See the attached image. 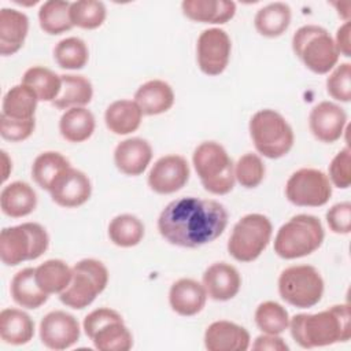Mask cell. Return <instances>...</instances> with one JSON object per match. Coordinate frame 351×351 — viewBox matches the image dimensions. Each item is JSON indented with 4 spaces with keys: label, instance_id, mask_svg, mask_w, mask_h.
Returning <instances> with one entry per match:
<instances>
[{
    "label": "cell",
    "instance_id": "1",
    "mask_svg": "<svg viewBox=\"0 0 351 351\" xmlns=\"http://www.w3.org/2000/svg\"><path fill=\"white\" fill-rule=\"evenodd\" d=\"M228 225V211L217 200L193 196L170 202L158 218L160 236L173 245L197 248L218 239Z\"/></svg>",
    "mask_w": 351,
    "mask_h": 351
},
{
    "label": "cell",
    "instance_id": "2",
    "mask_svg": "<svg viewBox=\"0 0 351 351\" xmlns=\"http://www.w3.org/2000/svg\"><path fill=\"white\" fill-rule=\"evenodd\" d=\"M288 328L292 339L303 348L347 341L351 337L350 306L335 304L315 314H296Z\"/></svg>",
    "mask_w": 351,
    "mask_h": 351
},
{
    "label": "cell",
    "instance_id": "3",
    "mask_svg": "<svg viewBox=\"0 0 351 351\" xmlns=\"http://www.w3.org/2000/svg\"><path fill=\"white\" fill-rule=\"evenodd\" d=\"M325 237L321 221L310 214H298L285 222L274 237V252L282 259H296L317 251Z\"/></svg>",
    "mask_w": 351,
    "mask_h": 351
},
{
    "label": "cell",
    "instance_id": "4",
    "mask_svg": "<svg viewBox=\"0 0 351 351\" xmlns=\"http://www.w3.org/2000/svg\"><path fill=\"white\" fill-rule=\"evenodd\" d=\"M192 162L206 191L226 195L234 186V165L226 149L215 141H204L193 151Z\"/></svg>",
    "mask_w": 351,
    "mask_h": 351
},
{
    "label": "cell",
    "instance_id": "5",
    "mask_svg": "<svg viewBox=\"0 0 351 351\" xmlns=\"http://www.w3.org/2000/svg\"><path fill=\"white\" fill-rule=\"evenodd\" d=\"M250 134L256 151L269 159L285 156L295 141L291 125L280 112L270 108L259 110L252 115Z\"/></svg>",
    "mask_w": 351,
    "mask_h": 351
},
{
    "label": "cell",
    "instance_id": "6",
    "mask_svg": "<svg viewBox=\"0 0 351 351\" xmlns=\"http://www.w3.org/2000/svg\"><path fill=\"white\" fill-rule=\"evenodd\" d=\"M292 49L302 63L315 74L329 73L339 62L335 40L318 25H304L292 37Z\"/></svg>",
    "mask_w": 351,
    "mask_h": 351
},
{
    "label": "cell",
    "instance_id": "7",
    "mask_svg": "<svg viewBox=\"0 0 351 351\" xmlns=\"http://www.w3.org/2000/svg\"><path fill=\"white\" fill-rule=\"evenodd\" d=\"M48 245L47 230L36 222L4 228L0 233V258L7 266H16L25 261L40 258Z\"/></svg>",
    "mask_w": 351,
    "mask_h": 351
},
{
    "label": "cell",
    "instance_id": "8",
    "mask_svg": "<svg viewBox=\"0 0 351 351\" xmlns=\"http://www.w3.org/2000/svg\"><path fill=\"white\" fill-rule=\"evenodd\" d=\"M108 284L107 267L96 259L86 258L73 266V278L69 287L59 293L67 307L81 310L88 307Z\"/></svg>",
    "mask_w": 351,
    "mask_h": 351
},
{
    "label": "cell",
    "instance_id": "9",
    "mask_svg": "<svg viewBox=\"0 0 351 351\" xmlns=\"http://www.w3.org/2000/svg\"><path fill=\"white\" fill-rule=\"evenodd\" d=\"M85 335L100 351H129L133 336L123 322L122 315L107 307H100L84 318Z\"/></svg>",
    "mask_w": 351,
    "mask_h": 351
},
{
    "label": "cell",
    "instance_id": "10",
    "mask_svg": "<svg viewBox=\"0 0 351 351\" xmlns=\"http://www.w3.org/2000/svg\"><path fill=\"white\" fill-rule=\"evenodd\" d=\"M271 233L273 226L266 215L247 214L233 226L228 252L239 262H252L265 251Z\"/></svg>",
    "mask_w": 351,
    "mask_h": 351
},
{
    "label": "cell",
    "instance_id": "11",
    "mask_svg": "<svg viewBox=\"0 0 351 351\" xmlns=\"http://www.w3.org/2000/svg\"><path fill=\"white\" fill-rule=\"evenodd\" d=\"M278 292L288 304L298 308H308L321 300L324 280L311 265L289 266L278 277Z\"/></svg>",
    "mask_w": 351,
    "mask_h": 351
},
{
    "label": "cell",
    "instance_id": "12",
    "mask_svg": "<svg viewBox=\"0 0 351 351\" xmlns=\"http://www.w3.org/2000/svg\"><path fill=\"white\" fill-rule=\"evenodd\" d=\"M287 199L299 207H319L329 202L332 184L328 176L311 167H303L291 174L285 184Z\"/></svg>",
    "mask_w": 351,
    "mask_h": 351
},
{
    "label": "cell",
    "instance_id": "13",
    "mask_svg": "<svg viewBox=\"0 0 351 351\" xmlns=\"http://www.w3.org/2000/svg\"><path fill=\"white\" fill-rule=\"evenodd\" d=\"M232 43L228 33L219 27L206 29L196 43V59L199 69L206 75H219L229 63Z\"/></svg>",
    "mask_w": 351,
    "mask_h": 351
},
{
    "label": "cell",
    "instance_id": "14",
    "mask_svg": "<svg viewBox=\"0 0 351 351\" xmlns=\"http://www.w3.org/2000/svg\"><path fill=\"white\" fill-rule=\"evenodd\" d=\"M189 180V165L181 155L159 158L148 173L149 188L160 195L180 191Z\"/></svg>",
    "mask_w": 351,
    "mask_h": 351
},
{
    "label": "cell",
    "instance_id": "15",
    "mask_svg": "<svg viewBox=\"0 0 351 351\" xmlns=\"http://www.w3.org/2000/svg\"><path fill=\"white\" fill-rule=\"evenodd\" d=\"M40 339L51 350L70 348L80 339V324L74 315L66 311H51L40 322Z\"/></svg>",
    "mask_w": 351,
    "mask_h": 351
},
{
    "label": "cell",
    "instance_id": "16",
    "mask_svg": "<svg viewBox=\"0 0 351 351\" xmlns=\"http://www.w3.org/2000/svg\"><path fill=\"white\" fill-rule=\"evenodd\" d=\"M48 192L56 204L73 208L82 206L89 200L92 184L84 171L69 167L56 178Z\"/></svg>",
    "mask_w": 351,
    "mask_h": 351
},
{
    "label": "cell",
    "instance_id": "17",
    "mask_svg": "<svg viewBox=\"0 0 351 351\" xmlns=\"http://www.w3.org/2000/svg\"><path fill=\"white\" fill-rule=\"evenodd\" d=\"M347 123L346 111L332 101H321L313 107L308 117V126L313 136L322 143L337 141Z\"/></svg>",
    "mask_w": 351,
    "mask_h": 351
},
{
    "label": "cell",
    "instance_id": "18",
    "mask_svg": "<svg viewBox=\"0 0 351 351\" xmlns=\"http://www.w3.org/2000/svg\"><path fill=\"white\" fill-rule=\"evenodd\" d=\"M203 287L214 300L226 302L233 299L241 287L239 270L226 262H217L208 266L203 274Z\"/></svg>",
    "mask_w": 351,
    "mask_h": 351
},
{
    "label": "cell",
    "instance_id": "19",
    "mask_svg": "<svg viewBox=\"0 0 351 351\" xmlns=\"http://www.w3.org/2000/svg\"><path fill=\"white\" fill-rule=\"evenodd\" d=\"M250 333L230 321H215L204 333V347L208 351H245L250 347Z\"/></svg>",
    "mask_w": 351,
    "mask_h": 351
},
{
    "label": "cell",
    "instance_id": "20",
    "mask_svg": "<svg viewBox=\"0 0 351 351\" xmlns=\"http://www.w3.org/2000/svg\"><path fill=\"white\" fill-rule=\"evenodd\" d=\"M152 159V147L140 137H132L121 141L114 151L117 169L126 176H140L148 167Z\"/></svg>",
    "mask_w": 351,
    "mask_h": 351
},
{
    "label": "cell",
    "instance_id": "21",
    "mask_svg": "<svg viewBox=\"0 0 351 351\" xmlns=\"http://www.w3.org/2000/svg\"><path fill=\"white\" fill-rule=\"evenodd\" d=\"M206 300L207 292L203 284L193 278H180L171 284L169 291L171 310L182 317H192L200 313Z\"/></svg>",
    "mask_w": 351,
    "mask_h": 351
},
{
    "label": "cell",
    "instance_id": "22",
    "mask_svg": "<svg viewBox=\"0 0 351 351\" xmlns=\"http://www.w3.org/2000/svg\"><path fill=\"white\" fill-rule=\"evenodd\" d=\"M29 32V18L14 8L0 11V55L10 56L18 52Z\"/></svg>",
    "mask_w": 351,
    "mask_h": 351
},
{
    "label": "cell",
    "instance_id": "23",
    "mask_svg": "<svg viewBox=\"0 0 351 351\" xmlns=\"http://www.w3.org/2000/svg\"><path fill=\"white\" fill-rule=\"evenodd\" d=\"M134 101L144 115H159L173 107L174 92L167 82L151 80L136 90Z\"/></svg>",
    "mask_w": 351,
    "mask_h": 351
},
{
    "label": "cell",
    "instance_id": "24",
    "mask_svg": "<svg viewBox=\"0 0 351 351\" xmlns=\"http://www.w3.org/2000/svg\"><path fill=\"white\" fill-rule=\"evenodd\" d=\"M182 12L200 23H226L236 14V3L228 0H184Z\"/></svg>",
    "mask_w": 351,
    "mask_h": 351
},
{
    "label": "cell",
    "instance_id": "25",
    "mask_svg": "<svg viewBox=\"0 0 351 351\" xmlns=\"http://www.w3.org/2000/svg\"><path fill=\"white\" fill-rule=\"evenodd\" d=\"M37 195L25 181H14L5 185L0 193L1 211L11 218H22L34 211Z\"/></svg>",
    "mask_w": 351,
    "mask_h": 351
},
{
    "label": "cell",
    "instance_id": "26",
    "mask_svg": "<svg viewBox=\"0 0 351 351\" xmlns=\"http://www.w3.org/2000/svg\"><path fill=\"white\" fill-rule=\"evenodd\" d=\"M143 112L136 101L132 100H115L104 112V122L110 132L114 134H129L136 132L141 125Z\"/></svg>",
    "mask_w": 351,
    "mask_h": 351
},
{
    "label": "cell",
    "instance_id": "27",
    "mask_svg": "<svg viewBox=\"0 0 351 351\" xmlns=\"http://www.w3.org/2000/svg\"><path fill=\"white\" fill-rule=\"evenodd\" d=\"M34 322L19 308H4L0 313V337L12 346L26 344L33 339Z\"/></svg>",
    "mask_w": 351,
    "mask_h": 351
},
{
    "label": "cell",
    "instance_id": "28",
    "mask_svg": "<svg viewBox=\"0 0 351 351\" xmlns=\"http://www.w3.org/2000/svg\"><path fill=\"white\" fill-rule=\"evenodd\" d=\"M10 292L16 304L30 310L38 308L48 300V293L36 281L33 267L22 269L12 277Z\"/></svg>",
    "mask_w": 351,
    "mask_h": 351
},
{
    "label": "cell",
    "instance_id": "29",
    "mask_svg": "<svg viewBox=\"0 0 351 351\" xmlns=\"http://www.w3.org/2000/svg\"><path fill=\"white\" fill-rule=\"evenodd\" d=\"M95 117L84 107H73L63 112L59 121L62 137L70 143H82L95 132Z\"/></svg>",
    "mask_w": 351,
    "mask_h": 351
},
{
    "label": "cell",
    "instance_id": "30",
    "mask_svg": "<svg viewBox=\"0 0 351 351\" xmlns=\"http://www.w3.org/2000/svg\"><path fill=\"white\" fill-rule=\"evenodd\" d=\"M291 16L292 14L289 5L276 1L258 10L254 18V25L259 34L273 38L281 36L288 29Z\"/></svg>",
    "mask_w": 351,
    "mask_h": 351
},
{
    "label": "cell",
    "instance_id": "31",
    "mask_svg": "<svg viewBox=\"0 0 351 351\" xmlns=\"http://www.w3.org/2000/svg\"><path fill=\"white\" fill-rule=\"evenodd\" d=\"M62 77V89L59 96L52 101L56 108H73L82 107L92 100L93 86L88 78L84 75L63 74Z\"/></svg>",
    "mask_w": 351,
    "mask_h": 351
},
{
    "label": "cell",
    "instance_id": "32",
    "mask_svg": "<svg viewBox=\"0 0 351 351\" xmlns=\"http://www.w3.org/2000/svg\"><path fill=\"white\" fill-rule=\"evenodd\" d=\"M34 276L45 293H62L71 282L73 267L62 259H48L34 269Z\"/></svg>",
    "mask_w": 351,
    "mask_h": 351
},
{
    "label": "cell",
    "instance_id": "33",
    "mask_svg": "<svg viewBox=\"0 0 351 351\" xmlns=\"http://www.w3.org/2000/svg\"><path fill=\"white\" fill-rule=\"evenodd\" d=\"M22 84L30 88L38 100L53 101L62 89V77L43 66L27 69L22 77Z\"/></svg>",
    "mask_w": 351,
    "mask_h": 351
},
{
    "label": "cell",
    "instance_id": "34",
    "mask_svg": "<svg viewBox=\"0 0 351 351\" xmlns=\"http://www.w3.org/2000/svg\"><path fill=\"white\" fill-rule=\"evenodd\" d=\"M36 93L23 84L12 86L3 97L1 114L12 119H33L37 108Z\"/></svg>",
    "mask_w": 351,
    "mask_h": 351
},
{
    "label": "cell",
    "instance_id": "35",
    "mask_svg": "<svg viewBox=\"0 0 351 351\" xmlns=\"http://www.w3.org/2000/svg\"><path fill=\"white\" fill-rule=\"evenodd\" d=\"M69 167H71L70 162L62 154L45 151L34 159L32 166V177L40 188L49 191L56 178Z\"/></svg>",
    "mask_w": 351,
    "mask_h": 351
},
{
    "label": "cell",
    "instance_id": "36",
    "mask_svg": "<svg viewBox=\"0 0 351 351\" xmlns=\"http://www.w3.org/2000/svg\"><path fill=\"white\" fill-rule=\"evenodd\" d=\"M108 237L118 247H134L144 237V223L132 214L117 215L108 225Z\"/></svg>",
    "mask_w": 351,
    "mask_h": 351
},
{
    "label": "cell",
    "instance_id": "37",
    "mask_svg": "<svg viewBox=\"0 0 351 351\" xmlns=\"http://www.w3.org/2000/svg\"><path fill=\"white\" fill-rule=\"evenodd\" d=\"M69 1L48 0L38 10L40 27L48 34H60L73 27Z\"/></svg>",
    "mask_w": 351,
    "mask_h": 351
},
{
    "label": "cell",
    "instance_id": "38",
    "mask_svg": "<svg viewBox=\"0 0 351 351\" xmlns=\"http://www.w3.org/2000/svg\"><path fill=\"white\" fill-rule=\"evenodd\" d=\"M53 58L62 69L80 70L88 63L89 51L84 40L78 37H67L56 44L53 48Z\"/></svg>",
    "mask_w": 351,
    "mask_h": 351
},
{
    "label": "cell",
    "instance_id": "39",
    "mask_svg": "<svg viewBox=\"0 0 351 351\" xmlns=\"http://www.w3.org/2000/svg\"><path fill=\"white\" fill-rule=\"evenodd\" d=\"M255 324L263 333L280 335L288 329L289 315L285 307H282L280 303L267 300L256 307Z\"/></svg>",
    "mask_w": 351,
    "mask_h": 351
},
{
    "label": "cell",
    "instance_id": "40",
    "mask_svg": "<svg viewBox=\"0 0 351 351\" xmlns=\"http://www.w3.org/2000/svg\"><path fill=\"white\" fill-rule=\"evenodd\" d=\"M107 16L104 3L97 0H78L70 4V19L73 26L81 29H97Z\"/></svg>",
    "mask_w": 351,
    "mask_h": 351
},
{
    "label": "cell",
    "instance_id": "41",
    "mask_svg": "<svg viewBox=\"0 0 351 351\" xmlns=\"http://www.w3.org/2000/svg\"><path fill=\"white\" fill-rule=\"evenodd\" d=\"M265 163L252 152L244 154L234 165V178L244 188H256L265 177Z\"/></svg>",
    "mask_w": 351,
    "mask_h": 351
},
{
    "label": "cell",
    "instance_id": "42",
    "mask_svg": "<svg viewBox=\"0 0 351 351\" xmlns=\"http://www.w3.org/2000/svg\"><path fill=\"white\" fill-rule=\"evenodd\" d=\"M326 90L328 93L339 101L351 100V64L341 63L339 64L330 75L326 78Z\"/></svg>",
    "mask_w": 351,
    "mask_h": 351
},
{
    "label": "cell",
    "instance_id": "43",
    "mask_svg": "<svg viewBox=\"0 0 351 351\" xmlns=\"http://www.w3.org/2000/svg\"><path fill=\"white\" fill-rule=\"evenodd\" d=\"M329 181L341 189L351 184V151L350 147L339 151L329 165Z\"/></svg>",
    "mask_w": 351,
    "mask_h": 351
},
{
    "label": "cell",
    "instance_id": "44",
    "mask_svg": "<svg viewBox=\"0 0 351 351\" xmlns=\"http://www.w3.org/2000/svg\"><path fill=\"white\" fill-rule=\"evenodd\" d=\"M36 128V121L33 119H12L5 115H0V134L8 141H23L32 136Z\"/></svg>",
    "mask_w": 351,
    "mask_h": 351
},
{
    "label": "cell",
    "instance_id": "45",
    "mask_svg": "<svg viewBox=\"0 0 351 351\" xmlns=\"http://www.w3.org/2000/svg\"><path fill=\"white\" fill-rule=\"evenodd\" d=\"M329 229L337 234H348L351 232V203L341 202L332 206L326 213Z\"/></svg>",
    "mask_w": 351,
    "mask_h": 351
},
{
    "label": "cell",
    "instance_id": "46",
    "mask_svg": "<svg viewBox=\"0 0 351 351\" xmlns=\"http://www.w3.org/2000/svg\"><path fill=\"white\" fill-rule=\"evenodd\" d=\"M252 350L256 351H288L289 347L278 335H261L255 339Z\"/></svg>",
    "mask_w": 351,
    "mask_h": 351
},
{
    "label": "cell",
    "instance_id": "47",
    "mask_svg": "<svg viewBox=\"0 0 351 351\" xmlns=\"http://www.w3.org/2000/svg\"><path fill=\"white\" fill-rule=\"evenodd\" d=\"M350 33H351V23L350 21L344 22L336 32V40L335 45L337 48L339 55H343L346 58L351 56V41H350Z\"/></svg>",
    "mask_w": 351,
    "mask_h": 351
},
{
    "label": "cell",
    "instance_id": "48",
    "mask_svg": "<svg viewBox=\"0 0 351 351\" xmlns=\"http://www.w3.org/2000/svg\"><path fill=\"white\" fill-rule=\"evenodd\" d=\"M1 160H3V181H5L8 178L10 171L12 170V163L5 151H1Z\"/></svg>",
    "mask_w": 351,
    "mask_h": 351
}]
</instances>
